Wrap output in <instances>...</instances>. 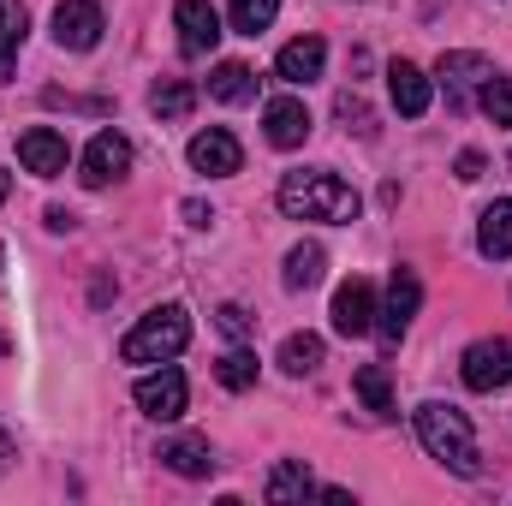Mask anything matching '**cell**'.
<instances>
[{"label":"cell","instance_id":"obj_30","mask_svg":"<svg viewBox=\"0 0 512 506\" xmlns=\"http://www.w3.org/2000/svg\"><path fill=\"white\" fill-rule=\"evenodd\" d=\"M215 322H221V334H227V340H245V334H251V310H239V304H221V310H215Z\"/></svg>","mask_w":512,"mask_h":506},{"label":"cell","instance_id":"obj_33","mask_svg":"<svg viewBox=\"0 0 512 506\" xmlns=\"http://www.w3.org/2000/svg\"><path fill=\"white\" fill-rule=\"evenodd\" d=\"M12 459H18V441H12V435H6V429H0V477H6V471H12Z\"/></svg>","mask_w":512,"mask_h":506},{"label":"cell","instance_id":"obj_37","mask_svg":"<svg viewBox=\"0 0 512 506\" xmlns=\"http://www.w3.org/2000/svg\"><path fill=\"white\" fill-rule=\"evenodd\" d=\"M0 268H6V251H0Z\"/></svg>","mask_w":512,"mask_h":506},{"label":"cell","instance_id":"obj_5","mask_svg":"<svg viewBox=\"0 0 512 506\" xmlns=\"http://www.w3.org/2000/svg\"><path fill=\"white\" fill-rule=\"evenodd\" d=\"M417 304H423V280H417L411 268H393L387 298H382V310H376V334H382L387 346H399V340H405V328H411Z\"/></svg>","mask_w":512,"mask_h":506},{"label":"cell","instance_id":"obj_8","mask_svg":"<svg viewBox=\"0 0 512 506\" xmlns=\"http://www.w3.org/2000/svg\"><path fill=\"white\" fill-rule=\"evenodd\" d=\"M173 30H179V54H185V60H203V54H215V42H221V12H215L209 0H179V6H173Z\"/></svg>","mask_w":512,"mask_h":506},{"label":"cell","instance_id":"obj_7","mask_svg":"<svg viewBox=\"0 0 512 506\" xmlns=\"http://www.w3.org/2000/svg\"><path fill=\"white\" fill-rule=\"evenodd\" d=\"M102 30H108V18H102L96 0H60V6H54V42H60L66 54H90V48L102 42Z\"/></svg>","mask_w":512,"mask_h":506},{"label":"cell","instance_id":"obj_17","mask_svg":"<svg viewBox=\"0 0 512 506\" xmlns=\"http://www.w3.org/2000/svg\"><path fill=\"white\" fill-rule=\"evenodd\" d=\"M173 477H209L215 471V447L203 441V435H173V441H161V453H155Z\"/></svg>","mask_w":512,"mask_h":506},{"label":"cell","instance_id":"obj_22","mask_svg":"<svg viewBox=\"0 0 512 506\" xmlns=\"http://www.w3.org/2000/svg\"><path fill=\"white\" fill-rule=\"evenodd\" d=\"M322 268H328V251L322 245H292L286 251V292H310V286H322Z\"/></svg>","mask_w":512,"mask_h":506},{"label":"cell","instance_id":"obj_9","mask_svg":"<svg viewBox=\"0 0 512 506\" xmlns=\"http://www.w3.org/2000/svg\"><path fill=\"white\" fill-rule=\"evenodd\" d=\"M185 405H191V387H185V376H179L173 364H161L155 376L137 381V411H143V417L173 423V417H185Z\"/></svg>","mask_w":512,"mask_h":506},{"label":"cell","instance_id":"obj_25","mask_svg":"<svg viewBox=\"0 0 512 506\" xmlns=\"http://www.w3.org/2000/svg\"><path fill=\"white\" fill-rule=\"evenodd\" d=\"M197 108V90L185 84V78H167V84H155V96H149V114L155 120H185Z\"/></svg>","mask_w":512,"mask_h":506},{"label":"cell","instance_id":"obj_24","mask_svg":"<svg viewBox=\"0 0 512 506\" xmlns=\"http://www.w3.org/2000/svg\"><path fill=\"white\" fill-rule=\"evenodd\" d=\"M352 387H358V399H364V405H370L382 423H387V417H399V405H393V387H387V370H382V364H364V370L352 376Z\"/></svg>","mask_w":512,"mask_h":506},{"label":"cell","instance_id":"obj_32","mask_svg":"<svg viewBox=\"0 0 512 506\" xmlns=\"http://www.w3.org/2000/svg\"><path fill=\"white\" fill-rule=\"evenodd\" d=\"M42 221H48V233H72V227H78V215H72V209H60V203H54Z\"/></svg>","mask_w":512,"mask_h":506},{"label":"cell","instance_id":"obj_34","mask_svg":"<svg viewBox=\"0 0 512 506\" xmlns=\"http://www.w3.org/2000/svg\"><path fill=\"white\" fill-rule=\"evenodd\" d=\"M185 221H191V227H209V221H215V215H209V209H203V203H185Z\"/></svg>","mask_w":512,"mask_h":506},{"label":"cell","instance_id":"obj_10","mask_svg":"<svg viewBox=\"0 0 512 506\" xmlns=\"http://www.w3.org/2000/svg\"><path fill=\"white\" fill-rule=\"evenodd\" d=\"M334 334H346V340L376 334V286H370L364 274H352V280L334 292Z\"/></svg>","mask_w":512,"mask_h":506},{"label":"cell","instance_id":"obj_26","mask_svg":"<svg viewBox=\"0 0 512 506\" xmlns=\"http://www.w3.org/2000/svg\"><path fill=\"white\" fill-rule=\"evenodd\" d=\"M215 381L221 387H233V393H245V387H256V358L245 352V346H233L221 364H215Z\"/></svg>","mask_w":512,"mask_h":506},{"label":"cell","instance_id":"obj_27","mask_svg":"<svg viewBox=\"0 0 512 506\" xmlns=\"http://www.w3.org/2000/svg\"><path fill=\"white\" fill-rule=\"evenodd\" d=\"M274 18H280V0H233V30L245 36H262Z\"/></svg>","mask_w":512,"mask_h":506},{"label":"cell","instance_id":"obj_23","mask_svg":"<svg viewBox=\"0 0 512 506\" xmlns=\"http://www.w3.org/2000/svg\"><path fill=\"white\" fill-rule=\"evenodd\" d=\"M322 358H328V346H322L316 334H286V340H280V370H286V376H316Z\"/></svg>","mask_w":512,"mask_h":506},{"label":"cell","instance_id":"obj_36","mask_svg":"<svg viewBox=\"0 0 512 506\" xmlns=\"http://www.w3.org/2000/svg\"><path fill=\"white\" fill-rule=\"evenodd\" d=\"M0 358H6V334H0Z\"/></svg>","mask_w":512,"mask_h":506},{"label":"cell","instance_id":"obj_4","mask_svg":"<svg viewBox=\"0 0 512 506\" xmlns=\"http://www.w3.org/2000/svg\"><path fill=\"white\" fill-rule=\"evenodd\" d=\"M489 78H495V66H489L483 54H465V48L441 54V66H435V84L447 90V108H453V114H465V108H471V96H477Z\"/></svg>","mask_w":512,"mask_h":506},{"label":"cell","instance_id":"obj_19","mask_svg":"<svg viewBox=\"0 0 512 506\" xmlns=\"http://www.w3.org/2000/svg\"><path fill=\"white\" fill-rule=\"evenodd\" d=\"M477 251L489 256V262H507V256H512V197H501V203H489V209H483Z\"/></svg>","mask_w":512,"mask_h":506},{"label":"cell","instance_id":"obj_15","mask_svg":"<svg viewBox=\"0 0 512 506\" xmlns=\"http://www.w3.org/2000/svg\"><path fill=\"white\" fill-rule=\"evenodd\" d=\"M387 96H393V108H399L405 120H417V114H429V96H435V84L423 78V66H411V60H393V66H387Z\"/></svg>","mask_w":512,"mask_h":506},{"label":"cell","instance_id":"obj_11","mask_svg":"<svg viewBox=\"0 0 512 506\" xmlns=\"http://www.w3.org/2000/svg\"><path fill=\"white\" fill-rule=\"evenodd\" d=\"M131 173V143L120 137V131H96L90 137V149H84V185L90 191H102V185H114V179H126Z\"/></svg>","mask_w":512,"mask_h":506},{"label":"cell","instance_id":"obj_3","mask_svg":"<svg viewBox=\"0 0 512 506\" xmlns=\"http://www.w3.org/2000/svg\"><path fill=\"white\" fill-rule=\"evenodd\" d=\"M185 346H191V316H185V304H155L126 340H120V358H126V364H173Z\"/></svg>","mask_w":512,"mask_h":506},{"label":"cell","instance_id":"obj_1","mask_svg":"<svg viewBox=\"0 0 512 506\" xmlns=\"http://www.w3.org/2000/svg\"><path fill=\"white\" fill-rule=\"evenodd\" d=\"M417 441H423V453H429V459H441L453 477H483L477 429H471V417H465L459 405H447V399L417 405Z\"/></svg>","mask_w":512,"mask_h":506},{"label":"cell","instance_id":"obj_29","mask_svg":"<svg viewBox=\"0 0 512 506\" xmlns=\"http://www.w3.org/2000/svg\"><path fill=\"white\" fill-rule=\"evenodd\" d=\"M477 102H483V114H489L495 126H512V78H489Z\"/></svg>","mask_w":512,"mask_h":506},{"label":"cell","instance_id":"obj_28","mask_svg":"<svg viewBox=\"0 0 512 506\" xmlns=\"http://www.w3.org/2000/svg\"><path fill=\"white\" fill-rule=\"evenodd\" d=\"M334 114H340V126H346V131H358V137H376V114H370V102H364L358 90H340Z\"/></svg>","mask_w":512,"mask_h":506},{"label":"cell","instance_id":"obj_18","mask_svg":"<svg viewBox=\"0 0 512 506\" xmlns=\"http://www.w3.org/2000/svg\"><path fill=\"white\" fill-rule=\"evenodd\" d=\"M262 495H268L274 506H298V501H310V495H322V489H316V477H310V465H304V459H280Z\"/></svg>","mask_w":512,"mask_h":506},{"label":"cell","instance_id":"obj_21","mask_svg":"<svg viewBox=\"0 0 512 506\" xmlns=\"http://www.w3.org/2000/svg\"><path fill=\"white\" fill-rule=\"evenodd\" d=\"M24 30H30L24 0H0V84H12V54L24 48Z\"/></svg>","mask_w":512,"mask_h":506},{"label":"cell","instance_id":"obj_12","mask_svg":"<svg viewBox=\"0 0 512 506\" xmlns=\"http://www.w3.org/2000/svg\"><path fill=\"white\" fill-rule=\"evenodd\" d=\"M191 167H197V173H209V179H227V173H239V167H245V149H239V137H233V131L209 126V131H197V137H191Z\"/></svg>","mask_w":512,"mask_h":506},{"label":"cell","instance_id":"obj_13","mask_svg":"<svg viewBox=\"0 0 512 506\" xmlns=\"http://www.w3.org/2000/svg\"><path fill=\"white\" fill-rule=\"evenodd\" d=\"M18 161L36 173V179H60L66 173V161H72V149H66V137L54 126H36L18 137Z\"/></svg>","mask_w":512,"mask_h":506},{"label":"cell","instance_id":"obj_16","mask_svg":"<svg viewBox=\"0 0 512 506\" xmlns=\"http://www.w3.org/2000/svg\"><path fill=\"white\" fill-rule=\"evenodd\" d=\"M262 126H268V143H274V149H298V143L310 137V108H304L298 96H274V102L262 108Z\"/></svg>","mask_w":512,"mask_h":506},{"label":"cell","instance_id":"obj_20","mask_svg":"<svg viewBox=\"0 0 512 506\" xmlns=\"http://www.w3.org/2000/svg\"><path fill=\"white\" fill-rule=\"evenodd\" d=\"M209 96H215V102H227V108L256 102V72L245 66V60H221V66L209 72Z\"/></svg>","mask_w":512,"mask_h":506},{"label":"cell","instance_id":"obj_6","mask_svg":"<svg viewBox=\"0 0 512 506\" xmlns=\"http://www.w3.org/2000/svg\"><path fill=\"white\" fill-rule=\"evenodd\" d=\"M459 376H465V387H471V393L512 387V340H477V346H465Z\"/></svg>","mask_w":512,"mask_h":506},{"label":"cell","instance_id":"obj_2","mask_svg":"<svg viewBox=\"0 0 512 506\" xmlns=\"http://www.w3.org/2000/svg\"><path fill=\"white\" fill-rule=\"evenodd\" d=\"M274 203L292 221H358V191L340 173H322V167L316 173H286Z\"/></svg>","mask_w":512,"mask_h":506},{"label":"cell","instance_id":"obj_31","mask_svg":"<svg viewBox=\"0 0 512 506\" xmlns=\"http://www.w3.org/2000/svg\"><path fill=\"white\" fill-rule=\"evenodd\" d=\"M483 167H489V161H483V149H465V155H459V179H465V185H471V179H483Z\"/></svg>","mask_w":512,"mask_h":506},{"label":"cell","instance_id":"obj_35","mask_svg":"<svg viewBox=\"0 0 512 506\" xmlns=\"http://www.w3.org/2000/svg\"><path fill=\"white\" fill-rule=\"evenodd\" d=\"M6 197H12V173L0 167V203H6Z\"/></svg>","mask_w":512,"mask_h":506},{"label":"cell","instance_id":"obj_14","mask_svg":"<svg viewBox=\"0 0 512 506\" xmlns=\"http://www.w3.org/2000/svg\"><path fill=\"white\" fill-rule=\"evenodd\" d=\"M322 66H328V42H322V36H298V42H286V48L274 54V72H280L286 84H316Z\"/></svg>","mask_w":512,"mask_h":506}]
</instances>
